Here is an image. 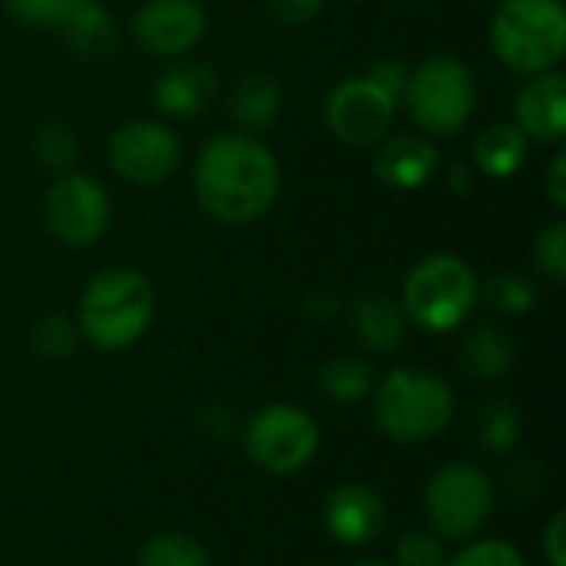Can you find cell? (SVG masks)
Here are the masks:
<instances>
[{
  "instance_id": "obj_22",
  "label": "cell",
  "mask_w": 566,
  "mask_h": 566,
  "mask_svg": "<svg viewBox=\"0 0 566 566\" xmlns=\"http://www.w3.org/2000/svg\"><path fill=\"white\" fill-rule=\"evenodd\" d=\"M318 385L328 398L348 405V401H358L365 398L371 388H375V368L365 361V358H355V355H338L332 358L322 375H318Z\"/></svg>"
},
{
  "instance_id": "obj_11",
  "label": "cell",
  "mask_w": 566,
  "mask_h": 566,
  "mask_svg": "<svg viewBox=\"0 0 566 566\" xmlns=\"http://www.w3.org/2000/svg\"><path fill=\"white\" fill-rule=\"evenodd\" d=\"M398 116V99L368 73L345 76L325 99V126L345 146H378Z\"/></svg>"
},
{
  "instance_id": "obj_35",
  "label": "cell",
  "mask_w": 566,
  "mask_h": 566,
  "mask_svg": "<svg viewBox=\"0 0 566 566\" xmlns=\"http://www.w3.org/2000/svg\"><path fill=\"white\" fill-rule=\"evenodd\" d=\"M544 554L551 566H566V514L557 511L544 527Z\"/></svg>"
},
{
  "instance_id": "obj_26",
  "label": "cell",
  "mask_w": 566,
  "mask_h": 566,
  "mask_svg": "<svg viewBox=\"0 0 566 566\" xmlns=\"http://www.w3.org/2000/svg\"><path fill=\"white\" fill-rule=\"evenodd\" d=\"M488 302L504 315H527L537 305V285L524 272H501L488 282Z\"/></svg>"
},
{
  "instance_id": "obj_14",
  "label": "cell",
  "mask_w": 566,
  "mask_h": 566,
  "mask_svg": "<svg viewBox=\"0 0 566 566\" xmlns=\"http://www.w3.org/2000/svg\"><path fill=\"white\" fill-rule=\"evenodd\" d=\"M441 169V153L424 133H388L378 143L371 172L381 186L415 192L424 189Z\"/></svg>"
},
{
  "instance_id": "obj_27",
  "label": "cell",
  "mask_w": 566,
  "mask_h": 566,
  "mask_svg": "<svg viewBox=\"0 0 566 566\" xmlns=\"http://www.w3.org/2000/svg\"><path fill=\"white\" fill-rule=\"evenodd\" d=\"M534 265H537V272H541L547 282H554V285H560L566 279L564 219H557V222H551L547 229H541V235H537V242H534Z\"/></svg>"
},
{
  "instance_id": "obj_19",
  "label": "cell",
  "mask_w": 566,
  "mask_h": 566,
  "mask_svg": "<svg viewBox=\"0 0 566 566\" xmlns=\"http://www.w3.org/2000/svg\"><path fill=\"white\" fill-rule=\"evenodd\" d=\"M66 46L80 56V60H90V63H103L116 53L119 46V27L113 20V13L96 3V0H83L70 20L60 27Z\"/></svg>"
},
{
  "instance_id": "obj_23",
  "label": "cell",
  "mask_w": 566,
  "mask_h": 566,
  "mask_svg": "<svg viewBox=\"0 0 566 566\" xmlns=\"http://www.w3.org/2000/svg\"><path fill=\"white\" fill-rule=\"evenodd\" d=\"M33 153L36 159L53 169L56 176L60 172H73L76 163H80V136L73 133V126L60 123V119H50L36 129L33 136Z\"/></svg>"
},
{
  "instance_id": "obj_33",
  "label": "cell",
  "mask_w": 566,
  "mask_h": 566,
  "mask_svg": "<svg viewBox=\"0 0 566 566\" xmlns=\"http://www.w3.org/2000/svg\"><path fill=\"white\" fill-rule=\"evenodd\" d=\"M368 76H371L375 83H381V86L398 99V106H401L405 83H408V66H405L401 60H378V63L368 70Z\"/></svg>"
},
{
  "instance_id": "obj_34",
  "label": "cell",
  "mask_w": 566,
  "mask_h": 566,
  "mask_svg": "<svg viewBox=\"0 0 566 566\" xmlns=\"http://www.w3.org/2000/svg\"><path fill=\"white\" fill-rule=\"evenodd\" d=\"M544 192L551 199V206L560 212L566 209V149H557L551 156V166L544 172Z\"/></svg>"
},
{
  "instance_id": "obj_29",
  "label": "cell",
  "mask_w": 566,
  "mask_h": 566,
  "mask_svg": "<svg viewBox=\"0 0 566 566\" xmlns=\"http://www.w3.org/2000/svg\"><path fill=\"white\" fill-rule=\"evenodd\" d=\"M517 438H521V418L511 401H494L491 408H484V428H481L484 448L507 451V448H514Z\"/></svg>"
},
{
  "instance_id": "obj_39",
  "label": "cell",
  "mask_w": 566,
  "mask_h": 566,
  "mask_svg": "<svg viewBox=\"0 0 566 566\" xmlns=\"http://www.w3.org/2000/svg\"><path fill=\"white\" fill-rule=\"evenodd\" d=\"M415 3H428V0H415Z\"/></svg>"
},
{
  "instance_id": "obj_30",
  "label": "cell",
  "mask_w": 566,
  "mask_h": 566,
  "mask_svg": "<svg viewBox=\"0 0 566 566\" xmlns=\"http://www.w3.org/2000/svg\"><path fill=\"white\" fill-rule=\"evenodd\" d=\"M444 566H527L521 551H514V544L507 541H474L468 547H461Z\"/></svg>"
},
{
  "instance_id": "obj_5",
  "label": "cell",
  "mask_w": 566,
  "mask_h": 566,
  "mask_svg": "<svg viewBox=\"0 0 566 566\" xmlns=\"http://www.w3.org/2000/svg\"><path fill=\"white\" fill-rule=\"evenodd\" d=\"M375 421L398 444H424L454 418V391L441 375L391 368L375 381Z\"/></svg>"
},
{
  "instance_id": "obj_37",
  "label": "cell",
  "mask_w": 566,
  "mask_h": 566,
  "mask_svg": "<svg viewBox=\"0 0 566 566\" xmlns=\"http://www.w3.org/2000/svg\"><path fill=\"white\" fill-rule=\"evenodd\" d=\"M444 176H448V189L451 192H464L468 196L474 189V169L468 163H451Z\"/></svg>"
},
{
  "instance_id": "obj_15",
  "label": "cell",
  "mask_w": 566,
  "mask_h": 566,
  "mask_svg": "<svg viewBox=\"0 0 566 566\" xmlns=\"http://www.w3.org/2000/svg\"><path fill=\"white\" fill-rule=\"evenodd\" d=\"M219 96V73L202 60H176L153 83V103L166 119H196Z\"/></svg>"
},
{
  "instance_id": "obj_31",
  "label": "cell",
  "mask_w": 566,
  "mask_h": 566,
  "mask_svg": "<svg viewBox=\"0 0 566 566\" xmlns=\"http://www.w3.org/2000/svg\"><path fill=\"white\" fill-rule=\"evenodd\" d=\"M395 566H444V547L434 534H405L395 547Z\"/></svg>"
},
{
  "instance_id": "obj_28",
  "label": "cell",
  "mask_w": 566,
  "mask_h": 566,
  "mask_svg": "<svg viewBox=\"0 0 566 566\" xmlns=\"http://www.w3.org/2000/svg\"><path fill=\"white\" fill-rule=\"evenodd\" d=\"M83 0H7L10 13L40 30H60Z\"/></svg>"
},
{
  "instance_id": "obj_21",
  "label": "cell",
  "mask_w": 566,
  "mask_h": 566,
  "mask_svg": "<svg viewBox=\"0 0 566 566\" xmlns=\"http://www.w3.org/2000/svg\"><path fill=\"white\" fill-rule=\"evenodd\" d=\"M464 365L471 375H478L481 381H501L514 371V358L517 348L511 342V335L497 325H478L468 338H464Z\"/></svg>"
},
{
  "instance_id": "obj_9",
  "label": "cell",
  "mask_w": 566,
  "mask_h": 566,
  "mask_svg": "<svg viewBox=\"0 0 566 566\" xmlns=\"http://www.w3.org/2000/svg\"><path fill=\"white\" fill-rule=\"evenodd\" d=\"M109 192L90 172H60L43 199V219L53 239L70 249L96 245L109 229Z\"/></svg>"
},
{
  "instance_id": "obj_7",
  "label": "cell",
  "mask_w": 566,
  "mask_h": 566,
  "mask_svg": "<svg viewBox=\"0 0 566 566\" xmlns=\"http://www.w3.org/2000/svg\"><path fill=\"white\" fill-rule=\"evenodd\" d=\"M497 491L478 464H444L424 491V514L441 541L474 537L494 514Z\"/></svg>"
},
{
  "instance_id": "obj_6",
  "label": "cell",
  "mask_w": 566,
  "mask_h": 566,
  "mask_svg": "<svg viewBox=\"0 0 566 566\" xmlns=\"http://www.w3.org/2000/svg\"><path fill=\"white\" fill-rule=\"evenodd\" d=\"M478 295L481 285L474 269L461 255L434 252L424 255L418 265H411V272L405 275L401 308L418 328L448 335L471 318Z\"/></svg>"
},
{
  "instance_id": "obj_32",
  "label": "cell",
  "mask_w": 566,
  "mask_h": 566,
  "mask_svg": "<svg viewBox=\"0 0 566 566\" xmlns=\"http://www.w3.org/2000/svg\"><path fill=\"white\" fill-rule=\"evenodd\" d=\"M269 10L285 27H305L325 10V0H269Z\"/></svg>"
},
{
  "instance_id": "obj_3",
  "label": "cell",
  "mask_w": 566,
  "mask_h": 566,
  "mask_svg": "<svg viewBox=\"0 0 566 566\" xmlns=\"http://www.w3.org/2000/svg\"><path fill=\"white\" fill-rule=\"evenodd\" d=\"M491 50L514 76L560 70L566 56L564 0H501L491 27Z\"/></svg>"
},
{
  "instance_id": "obj_4",
  "label": "cell",
  "mask_w": 566,
  "mask_h": 566,
  "mask_svg": "<svg viewBox=\"0 0 566 566\" xmlns=\"http://www.w3.org/2000/svg\"><path fill=\"white\" fill-rule=\"evenodd\" d=\"M401 106L428 139L458 136L478 109V83L464 60L431 53L408 70Z\"/></svg>"
},
{
  "instance_id": "obj_16",
  "label": "cell",
  "mask_w": 566,
  "mask_h": 566,
  "mask_svg": "<svg viewBox=\"0 0 566 566\" xmlns=\"http://www.w3.org/2000/svg\"><path fill=\"white\" fill-rule=\"evenodd\" d=\"M325 527L342 547H368L385 531V504L368 484H345L325 501Z\"/></svg>"
},
{
  "instance_id": "obj_8",
  "label": "cell",
  "mask_w": 566,
  "mask_h": 566,
  "mask_svg": "<svg viewBox=\"0 0 566 566\" xmlns=\"http://www.w3.org/2000/svg\"><path fill=\"white\" fill-rule=\"evenodd\" d=\"M245 451L269 474H295L308 468L318 451V424L298 405H265L249 421Z\"/></svg>"
},
{
  "instance_id": "obj_18",
  "label": "cell",
  "mask_w": 566,
  "mask_h": 566,
  "mask_svg": "<svg viewBox=\"0 0 566 566\" xmlns=\"http://www.w3.org/2000/svg\"><path fill=\"white\" fill-rule=\"evenodd\" d=\"M229 113L235 119V126L242 133H262L269 129L279 113H282V86L272 73L265 70H252L242 73L229 93Z\"/></svg>"
},
{
  "instance_id": "obj_24",
  "label": "cell",
  "mask_w": 566,
  "mask_h": 566,
  "mask_svg": "<svg viewBox=\"0 0 566 566\" xmlns=\"http://www.w3.org/2000/svg\"><path fill=\"white\" fill-rule=\"evenodd\" d=\"M139 566H209V554L196 537L179 531H163L146 541Z\"/></svg>"
},
{
  "instance_id": "obj_36",
  "label": "cell",
  "mask_w": 566,
  "mask_h": 566,
  "mask_svg": "<svg viewBox=\"0 0 566 566\" xmlns=\"http://www.w3.org/2000/svg\"><path fill=\"white\" fill-rule=\"evenodd\" d=\"M305 312L315 318V322H325V318H335L342 312V302L332 289H315L308 298H305Z\"/></svg>"
},
{
  "instance_id": "obj_38",
  "label": "cell",
  "mask_w": 566,
  "mask_h": 566,
  "mask_svg": "<svg viewBox=\"0 0 566 566\" xmlns=\"http://www.w3.org/2000/svg\"><path fill=\"white\" fill-rule=\"evenodd\" d=\"M355 566H395V564H385V560H361V564Z\"/></svg>"
},
{
  "instance_id": "obj_17",
  "label": "cell",
  "mask_w": 566,
  "mask_h": 566,
  "mask_svg": "<svg viewBox=\"0 0 566 566\" xmlns=\"http://www.w3.org/2000/svg\"><path fill=\"white\" fill-rule=\"evenodd\" d=\"M352 328L361 338L368 352L391 355L401 348L405 332H408V315L401 302H395L385 292H361L352 302Z\"/></svg>"
},
{
  "instance_id": "obj_2",
  "label": "cell",
  "mask_w": 566,
  "mask_h": 566,
  "mask_svg": "<svg viewBox=\"0 0 566 566\" xmlns=\"http://www.w3.org/2000/svg\"><path fill=\"white\" fill-rule=\"evenodd\" d=\"M156 315L149 279L133 265H113L93 275L80 295L76 328L99 352H123L136 345Z\"/></svg>"
},
{
  "instance_id": "obj_13",
  "label": "cell",
  "mask_w": 566,
  "mask_h": 566,
  "mask_svg": "<svg viewBox=\"0 0 566 566\" xmlns=\"http://www.w3.org/2000/svg\"><path fill=\"white\" fill-rule=\"evenodd\" d=\"M527 139L560 146L566 139V76L560 70H547L527 76L514 96V119Z\"/></svg>"
},
{
  "instance_id": "obj_12",
  "label": "cell",
  "mask_w": 566,
  "mask_h": 566,
  "mask_svg": "<svg viewBox=\"0 0 566 566\" xmlns=\"http://www.w3.org/2000/svg\"><path fill=\"white\" fill-rule=\"evenodd\" d=\"M209 30V17L199 0H146L129 23L133 43L159 60H182Z\"/></svg>"
},
{
  "instance_id": "obj_20",
  "label": "cell",
  "mask_w": 566,
  "mask_h": 566,
  "mask_svg": "<svg viewBox=\"0 0 566 566\" xmlns=\"http://www.w3.org/2000/svg\"><path fill=\"white\" fill-rule=\"evenodd\" d=\"M531 139L514 123H494L474 139V169L488 179H511L527 163Z\"/></svg>"
},
{
  "instance_id": "obj_10",
  "label": "cell",
  "mask_w": 566,
  "mask_h": 566,
  "mask_svg": "<svg viewBox=\"0 0 566 566\" xmlns=\"http://www.w3.org/2000/svg\"><path fill=\"white\" fill-rule=\"evenodd\" d=\"M109 169L133 186H159L182 166V143L163 119H129L106 139Z\"/></svg>"
},
{
  "instance_id": "obj_1",
  "label": "cell",
  "mask_w": 566,
  "mask_h": 566,
  "mask_svg": "<svg viewBox=\"0 0 566 566\" xmlns=\"http://www.w3.org/2000/svg\"><path fill=\"white\" fill-rule=\"evenodd\" d=\"M192 189L202 212L222 226L259 222L282 192L279 156L252 133H219L196 159Z\"/></svg>"
},
{
  "instance_id": "obj_25",
  "label": "cell",
  "mask_w": 566,
  "mask_h": 566,
  "mask_svg": "<svg viewBox=\"0 0 566 566\" xmlns=\"http://www.w3.org/2000/svg\"><path fill=\"white\" fill-rule=\"evenodd\" d=\"M30 345L40 358L46 361H63L76 352L80 345V328L73 318L53 312V315H43L33 328H30Z\"/></svg>"
}]
</instances>
